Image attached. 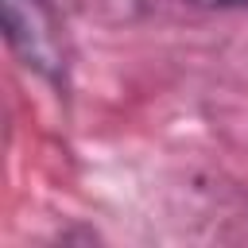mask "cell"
Returning a JSON list of instances; mask_svg holds the SVG:
<instances>
[{
  "instance_id": "cell-1",
  "label": "cell",
  "mask_w": 248,
  "mask_h": 248,
  "mask_svg": "<svg viewBox=\"0 0 248 248\" xmlns=\"http://www.w3.org/2000/svg\"><path fill=\"white\" fill-rule=\"evenodd\" d=\"M4 39L12 54L54 89L70 81V43L50 0H4Z\"/></svg>"
},
{
  "instance_id": "cell-2",
  "label": "cell",
  "mask_w": 248,
  "mask_h": 248,
  "mask_svg": "<svg viewBox=\"0 0 248 248\" xmlns=\"http://www.w3.org/2000/svg\"><path fill=\"white\" fill-rule=\"evenodd\" d=\"M186 8H202V12H248V0H174Z\"/></svg>"
}]
</instances>
